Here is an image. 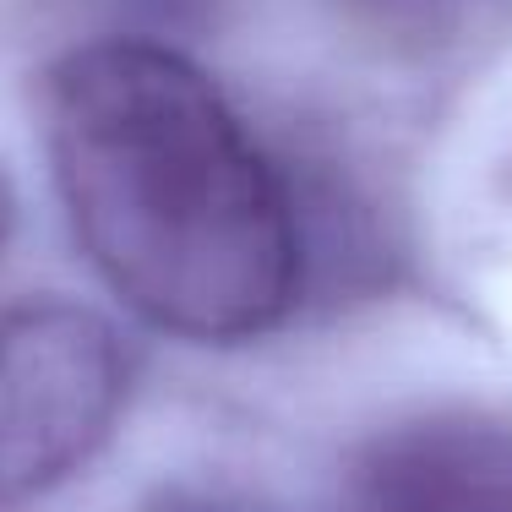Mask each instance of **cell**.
<instances>
[{"mask_svg":"<svg viewBox=\"0 0 512 512\" xmlns=\"http://www.w3.org/2000/svg\"><path fill=\"white\" fill-rule=\"evenodd\" d=\"M142 512H256V507L229 502V496H207V491H164L158 502H148Z\"/></svg>","mask_w":512,"mask_h":512,"instance_id":"obj_4","label":"cell"},{"mask_svg":"<svg viewBox=\"0 0 512 512\" xmlns=\"http://www.w3.org/2000/svg\"><path fill=\"white\" fill-rule=\"evenodd\" d=\"M44 148L93 273L158 333L251 344L306 284L284 169L180 50L99 39L44 77Z\"/></svg>","mask_w":512,"mask_h":512,"instance_id":"obj_1","label":"cell"},{"mask_svg":"<svg viewBox=\"0 0 512 512\" xmlns=\"http://www.w3.org/2000/svg\"><path fill=\"white\" fill-rule=\"evenodd\" d=\"M131 398V355L77 300L0 306V507L66 485L115 436Z\"/></svg>","mask_w":512,"mask_h":512,"instance_id":"obj_2","label":"cell"},{"mask_svg":"<svg viewBox=\"0 0 512 512\" xmlns=\"http://www.w3.org/2000/svg\"><path fill=\"white\" fill-rule=\"evenodd\" d=\"M338 512H512V414L431 409L355 447Z\"/></svg>","mask_w":512,"mask_h":512,"instance_id":"obj_3","label":"cell"},{"mask_svg":"<svg viewBox=\"0 0 512 512\" xmlns=\"http://www.w3.org/2000/svg\"><path fill=\"white\" fill-rule=\"evenodd\" d=\"M11 224H17V197H11V180L0 169V246L11 240Z\"/></svg>","mask_w":512,"mask_h":512,"instance_id":"obj_5","label":"cell"}]
</instances>
